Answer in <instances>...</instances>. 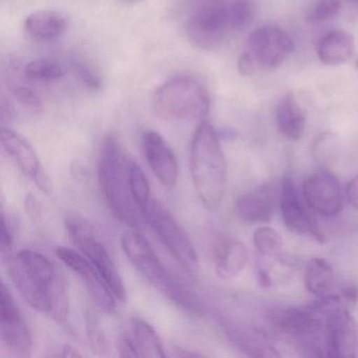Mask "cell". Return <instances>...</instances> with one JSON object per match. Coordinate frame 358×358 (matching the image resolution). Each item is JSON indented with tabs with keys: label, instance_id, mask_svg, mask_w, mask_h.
<instances>
[{
	"label": "cell",
	"instance_id": "6da1fadb",
	"mask_svg": "<svg viewBox=\"0 0 358 358\" xmlns=\"http://www.w3.org/2000/svg\"><path fill=\"white\" fill-rule=\"evenodd\" d=\"M3 262L14 286L32 309L58 324L66 322L70 310L66 280L45 255L26 249L3 257Z\"/></svg>",
	"mask_w": 358,
	"mask_h": 358
},
{
	"label": "cell",
	"instance_id": "7a4b0ae2",
	"mask_svg": "<svg viewBox=\"0 0 358 358\" xmlns=\"http://www.w3.org/2000/svg\"><path fill=\"white\" fill-rule=\"evenodd\" d=\"M133 159L125 152L118 138L108 135L100 146L98 178L104 200L119 221L138 228L144 220L131 187Z\"/></svg>",
	"mask_w": 358,
	"mask_h": 358
},
{
	"label": "cell",
	"instance_id": "3957f363",
	"mask_svg": "<svg viewBox=\"0 0 358 358\" xmlns=\"http://www.w3.org/2000/svg\"><path fill=\"white\" fill-rule=\"evenodd\" d=\"M220 140L217 129L202 121L190 145L192 183L201 202L210 210L221 205L227 186V162Z\"/></svg>",
	"mask_w": 358,
	"mask_h": 358
},
{
	"label": "cell",
	"instance_id": "277c9868",
	"mask_svg": "<svg viewBox=\"0 0 358 358\" xmlns=\"http://www.w3.org/2000/svg\"><path fill=\"white\" fill-rule=\"evenodd\" d=\"M121 246L136 270L171 303L192 315L203 314L204 307L198 295L167 271L137 228L122 234Z\"/></svg>",
	"mask_w": 358,
	"mask_h": 358
},
{
	"label": "cell",
	"instance_id": "5b68a950",
	"mask_svg": "<svg viewBox=\"0 0 358 358\" xmlns=\"http://www.w3.org/2000/svg\"><path fill=\"white\" fill-rule=\"evenodd\" d=\"M209 106L210 100L206 89L189 76L169 79L157 89L152 98L156 116L171 122L204 119Z\"/></svg>",
	"mask_w": 358,
	"mask_h": 358
},
{
	"label": "cell",
	"instance_id": "8992f818",
	"mask_svg": "<svg viewBox=\"0 0 358 358\" xmlns=\"http://www.w3.org/2000/svg\"><path fill=\"white\" fill-rule=\"evenodd\" d=\"M270 324L296 343L308 356H327L326 329L322 315L311 307L273 308L267 313Z\"/></svg>",
	"mask_w": 358,
	"mask_h": 358
},
{
	"label": "cell",
	"instance_id": "52a82bcc",
	"mask_svg": "<svg viewBox=\"0 0 358 358\" xmlns=\"http://www.w3.org/2000/svg\"><path fill=\"white\" fill-rule=\"evenodd\" d=\"M66 229L71 243L95 266L115 297L121 301H127V289L120 272L91 222L75 213L69 215L66 217Z\"/></svg>",
	"mask_w": 358,
	"mask_h": 358
},
{
	"label": "cell",
	"instance_id": "ba28073f",
	"mask_svg": "<svg viewBox=\"0 0 358 358\" xmlns=\"http://www.w3.org/2000/svg\"><path fill=\"white\" fill-rule=\"evenodd\" d=\"M144 220L173 259L190 275H196L200 267L198 253L187 232L173 215L160 202L152 200L144 213Z\"/></svg>",
	"mask_w": 358,
	"mask_h": 358
},
{
	"label": "cell",
	"instance_id": "9c48e42d",
	"mask_svg": "<svg viewBox=\"0 0 358 358\" xmlns=\"http://www.w3.org/2000/svg\"><path fill=\"white\" fill-rule=\"evenodd\" d=\"M226 0H201L185 24V34L194 47L217 49L231 30Z\"/></svg>",
	"mask_w": 358,
	"mask_h": 358
},
{
	"label": "cell",
	"instance_id": "30bf717a",
	"mask_svg": "<svg viewBox=\"0 0 358 358\" xmlns=\"http://www.w3.org/2000/svg\"><path fill=\"white\" fill-rule=\"evenodd\" d=\"M0 339L5 351L12 357L31 356L32 336L17 305L5 282L0 287Z\"/></svg>",
	"mask_w": 358,
	"mask_h": 358
},
{
	"label": "cell",
	"instance_id": "8fae6325",
	"mask_svg": "<svg viewBox=\"0 0 358 358\" xmlns=\"http://www.w3.org/2000/svg\"><path fill=\"white\" fill-rule=\"evenodd\" d=\"M55 252L58 259L80 278L96 307L106 313H112L116 309V297L95 266L80 251L69 247H57Z\"/></svg>",
	"mask_w": 358,
	"mask_h": 358
},
{
	"label": "cell",
	"instance_id": "7c38bea8",
	"mask_svg": "<svg viewBox=\"0 0 358 358\" xmlns=\"http://www.w3.org/2000/svg\"><path fill=\"white\" fill-rule=\"evenodd\" d=\"M327 356L354 358L358 355V326L353 316L339 305L324 315Z\"/></svg>",
	"mask_w": 358,
	"mask_h": 358
},
{
	"label": "cell",
	"instance_id": "4fadbf2b",
	"mask_svg": "<svg viewBox=\"0 0 358 358\" xmlns=\"http://www.w3.org/2000/svg\"><path fill=\"white\" fill-rule=\"evenodd\" d=\"M303 194L309 208L322 217H336L343 208L338 179L327 169L316 171L305 180Z\"/></svg>",
	"mask_w": 358,
	"mask_h": 358
},
{
	"label": "cell",
	"instance_id": "5bb4252c",
	"mask_svg": "<svg viewBox=\"0 0 358 358\" xmlns=\"http://www.w3.org/2000/svg\"><path fill=\"white\" fill-rule=\"evenodd\" d=\"M252 56L263 68L276 69L294 51L291 37L282 29L264 27L251 33L248 39Z\"/></svg>",
	"mask_w": 358,
	"mask_h": 358
},
{
	"label": "cell",
	"instance_id": "9a60e30c",
	"mask_svg": "<svg viewBox=\"0 0 358 358\" xmlns=\"http://www.w3.org/2000/svg\"><path fill=\"white\" fill-rule=\"evenodd\" d=\"M142 150L152 173L164 187H175L179 176L177 157L164 138L155 131L142 137Z\"/></svg>",
	"mask_w": 358,
	"mask_h": 358
},
{
	"label": "cell",
	"instance_id": "2e32d148",
	"mask_svg": "<svg viewBox=\"0 0 358 358\" xmlns=\"http://www.w3.org/2000/svg\"><path fill=\"white\" fill-rule=\"evenodd\" d=\"M280 208L285 225L295 234H311L318 241L322 236L318 231L307 207L301 200L296 186L291 176H285L280 189Z\"/></svg>",
	"mask_w": 358,
	"mask_h": 358
},
{
	"label": "cell",
	"instance_id": "e0dca14e",
	"mask_svg": "<svg viewBox=\"0 0 358 358\" xmlns=\"http://www.w3.org/2000/svg\"><path fill=\"white\" fill-rule=\"evenodd\" d=\"M248 262L246 246L234 236H223L217 241L213 249V263L217 275L230 280L240 275Z\"/></svg>",
	"mask_w": 358,
	"mask_h": 358
},
{
	"label": "cell",
	"instance_id": "ac0fdd59",
	"mask_svg": "<svg viewBox=\"0 0 358 358\" xmlns=\"http://www.w3.org/2000/svg\"><path fill=\"white\" fill-rule=\"evenodd\" d=\"M0 142L6 154L14 161L20 171L34 181L43 167L32 144L17 131L5 127H1L0 131Z\"/></svg>",
	"mask_w": 358,
	"mask_h": 358
},
{
	"label": "cell",
	"instance_id": "d6986e66",
	"mask_svg": "<svg viewBox=\"0 0 358 358\" xmlns=\"http://www.w3.org/2000/svg\"><path fill=\"white\" fill-rule=\"evenodd\" d=\"M275 196L269 185L259 186L238 196L236 215L247 223H268L273 217Z\"/></svg>",
	"mask_w": 358,
	"mask_h": 358
},
{
	"label": "cell",
	"instance_id": "ffe728a7",
	"mask_svg": "<svg viewBox=\"0 0 358 358\" xmlns=\"http://www.w3.org/2000/svg\"><path fill=\"white\" fill-rule=\"evenodd\" d=\"M69 28V20L58 11H37L30 14L24 20V29L37 41H50L58 38Z\"/></svg>",
	"mask_w": 358,
	"mask_h": 358
},
{
	"label": "cell",
	"instance_id": "44dd1931",
	"mask_svg": "<svg viewBox=\"0 0 358 358\" xmlns=\"http://www.w3.org/2000/svg\"><path fill=\"white\" fill-rule=\"evenodd\" d=\"M276 124L282 137L299 141L305 133L306 118L293 94H287L276 108Z\"/></svg>",
	"mask_w": 358,
	"mask_h": 358
},
{
	"label": "cell",
	"instance_id": "7402d4cb",
	"mask_svg": "<svg viewBox=\"0 0 358 358\" xmlns=\"http://www.w3.org/2000/svg\"><path fill=\"white\" fill-rule=\"evenodd\" d=\"M354 38L345 31H333L320 39L317 55L326 66H338L345 64L354 53Z\"/></svg>",
	"mask_w": 358,
	"mask_h": 358
},
{
	"label": "cell",
	"instance_id": "603a6c76",
	"mask_svg": "<svg viewBox=\"0 0 358 358\" xmlns=\"http://www.w3.org/2000/svg\"><path fill=\"white\" fill-rule=\"evenodd\" d=\"M226 334L234 347L245 355L252 357H280L278 350L257 331L226 326Z\"/></svg>",
	"mask_w": 358,
	"mask_h": 358
},
{
	"label": "cell",
	"instance_id": "cb8c5ba5",
	"mask_svg": "<svg viewBox=\"0 0 358 358\" xmlns=\"http://www.w3.org/2000/svg\"><path fill=\"white\" fill-rule=\"evenodd\" d=\"M131 336L137 348L139 357H166L158 334L148 322L140 317H133L131 320Z\"/></svg>",
	"mask_w": 358,
	"mask_h": 358
},
{
	"label": "cell",
	"instance_id": "d4e9b609",
	"mask_svg": "<svg viewBox=\"0 0 358 358\" xmlns=\"http://www.w3.org/2000/svg\"><path fill=\"white\" fill-rule=\"evenodd\" d=\"M334 272L328 262L320 257L310 259L306 268L305 286L312 294L322 296L332 289Z\"/></svg>",
	"mask_w": 358,
	"mask_h": 358
},
{
	"label": "cell",
	"instance_id": "484cf974",
	"mask_svg": "<svg viewBox=\"0 0 358 358\" xmlns=\"http://www.w3.org/2000/svg\"><path fill=\"white\" fill-rule=\"evenodd\" d=\"M64 66L51 59H36L24 66V78L39 83H53L64 78Z\"/></svg>",
	"mask_w": 358,
	"mask_h": 358
},
{
	"label": "cell",
	"instance_id": "4316f807",
	"mask_svg": "<svg viewBox=\"0 0 358 358\" xmlns=\"http://www.w3.org/2000/svg\"><path fill=\"white\" fill-rule=\"evenodd\" d=\"M253 244L264 257H275L282 249V238L274 228L262 226L253 234Z\"/></svg>",
	"mask_w": 358,
	"mask_h": 358
},
{
	"label": "cell",
	"instance_id": "83f0119b",
	"mask_svg": "<svg viewBox=\"0 0 358 358\" xmlns=\"http://www.w3.org/2000/svg\"><path fill=\"white\" fill-rule=\"evenodd\" d=\"M131 187L134 199L144 215L152 201L150 183L140 165L134 160L131 165Z\"/></svg>",
	"mask_w": 358,
	"mask_h": 358
},
{
	"label": "cell",
	"instance_id": "f1b7e54d",
	"mask_svg": "<svg viewBox=\"0 0 358 358\" xmlns=\"http://www.w3.org/2000/svg\"><path fill=\"white\" fill-rule=\"evenodd\" d=\"M85 330L92 352L96 355H106L108 351V338L97 315L90 309L85 312Z\"/></svg>",
	"mask_w": 358,
	"mask_h": 358
},
{
	"label": "cell",
	"instance_id": "f546056e",
	"mask_svg": "<svg viewBox=\"0 0 358 358\" xmlns=\"http://www.w3.org/2000/svg\"><path fill=\"white\" fill-rule=\"evenodd\" d=\"M231 30L240 31L246 28L253 18V3L251 0H232L228 5Z\"/></svg>",
	"mask_w": 358,
	"mask_h": 358
},
{
	"label": "cell",
	"instance_id": "4dcf8cb0",
	"mask_svg": "<svg viewBox=\"0 0 358 358\" xmlns=\"http://www.w3.org/2000/svg\"><path fill=\"white\" fill-rule=\"evenodd\" d=\"M12 96L24 108L31 110H41L43 108V100L36 92L33 91L28 85L13 79L8 83Z\"/></svg>",
	"mask_w": 358,
	"mask_h": 358
},
{
	"label": "cell",
	"instance_id": "1f68e13d",
	"mask_svg": "<svg viewBox=\"0 0 358 358\" xmlns=\"http://www.w3.org/2000/svg\"><path fill=\"white\" fill-rule=\"evenodd\" d=\"M73 72L76 75L77 78L87 87V89L99 90L102 85V79L100 75L98 74L95 69L92 68L91 64L87 62H83L80 59H73L72 64Z\"/></svg>",
	"mask_w": 358,
	"mask_h": 358
},
{
	"label": "cell",
	"instance_id": "d6a6232c",
	"mask_svg": "<svg viewBox=\"0 0 358 358\" xmlns=\"http://www.w3.org/2000/svg\"><path fill=\"white\" fill-rule=\"evenodd\" d=\"M339 143L336 135L332 133H324L316 139L314 143V156L318 160L331 161L336 157Z\"/></svg>",
	"mask_w": 358,
	"mask_h": 358
},
{
	"label": "cell",
	"instance_id": "836d02e7",
	"mask_svg": "<svg viewBox=\"0 0 358 358\" xmlns=\"http://www.w3.org/2000/svg\"><path fill=\"white\" fill-rule=\"evenodd\" d=\"M341 10L339 0H320L310 13L312 22H324L331 20L338 14Z\"/></svg>",
	"mask_w": 358,
	"mask_h": 358
},
{
	"label": "cell",
	"instance_id": "e575fe53",
	"mask_svg": "<svg viewBox=\"0 0 358 358\" xmlns=\"http://www.w3.org/2000/svg\"><path fill=\"white\" fill-rule=\"evenodd\" d=\"M24 211H26L31 221L34 223H38L43 217V208H41V202L32 192H28L24 196Z\"/></svg>",
	"mask_w": 358,
	"mask_h": 358
},
{
	"label": "cell",
	"instance_id": "d590c367",
	"mask_svg": "<svg viewBox=\"0 0 358 358\" xmlns=\"http://www.w3.org/2000/svg\"><path fill=\"white\" fill-rule=\"evenodd\" d=\"M12 238L11 231L8 226L7 220H6L5 213H1V236H0V250H1V257H7L12 253Z\"/></svg>",
	"mask_w": 358,
	"mask_h": 358
},
{
	"label": "cell",
	"instance_id": "8d00e7d4",
	"mask_svg": "<svg viewBox=\"0 0 358 358\" xmlns=\"http://www.w3.org/2000/svg\"><path fill=\"white\" fill-rule=\"evenodd\" d=\"M118 350L121 357H139V353L131 334H124L120 337L118 341Z\"/></svg>",
	"mask_w": 358,
	"mask_h": 358
},
{
	"label": "cell",
	"instance_id": "74e56055",
	"mask_svg": "<svg viewBox=\"0 0 358 358\" xmlns=\"http://www.w3.org/2000/svg\"><path fill=\"white\" fill-rule=\"evenodd\" d=\"M238 72L242 76H250L255 73V57L250 53H244L238 60Z\"/></svg>",
	"mask_w": 358,
	"mask_h": 358
},
{
	"label": "cell",
	"instance_id": "f35d334b",
	"mask_svg": "<svg viewBox=\"0 0 358 358\" xmlns=\"http://www.w3.org/2000/svg\"><path fill=\"white\" fill-rule=\"evenodd\" d=\"M348 201L354 209L358 210V176L351 180L345 189Z\"/></svg>",
	"mask_w": 358,
	"mask_h": 358
},
{
	"label": "cell",
	"instance_id": "ab89813d",
	"mask_svg": "<svg viewBox=\"0 0 358 358\" xmlns=\"http://www.w3.org/2000/svg\"><path fill=\"white\" fill-rule=\"evenodd\" d=\"M34 183L36 184L37 187H38L41 192H45V194H51L52 192H53L51 179H50L48 173H45V169L35 178Z\"/></svg>",
	"mask_w": 358,
	"mask_h": 358
},
{
	"label": "cell",
	"instance_id": "60d3db41",
	"mask_svg": "<svg viewBox=\"0 0 358 358\" xmlns=\"http://www.w3.org/2000/svg\"><path fill=\"white\" fill-rule=\"evenodd\" d=\"M0 112H1V121H3V122H5L6 120L10 121L13 119L14 108L5 98L1 99V108H0Z\"/></svg>",
	"mask_w": 358,
	"mask_h": 358
},
{
	"label": "cell",
	"instance_id": "b9f144b4",
	"mask_svg": "<svg viewBox=\"0 0 358 358\" xmlns=\"http://www.w3.org/2000/svg\"><path fill=\"white\" fill-rule=\"evenodd\" d=\"M62 356H64V357H81L83 354L79 353L78 350H77L74 345L66 343V345H64V348H62Z\"/></svg>",
	"mask_w": 358,
	"mask_h": 358
},
{
	"label": "cell",
	"instance_id": "7bdbcfd3",
	"mask_svg": "<svg viewBox=\"0 0 358 358\" xmlns=\"http://www.w3.org/2000/svg\"><path fill=\"white\" fill-rule=\"evenodd\" d=\"M176 355L180 356V357H201L203 354L190 352L189 350L178 349L176 351Z\"/></svg>",
	"mask_w": 358,
	"mask_h": 358
},
{
	"label": "cell",
	"instance_id": "ee69618b",
	"mask_svg": "<svg viewBox=\"0 0 358 358\" xmlns=\"http://www.w3.org/2000/svg\"><path fill=\"white\" fill-rule=\"evenodd\" d=\"M217 134H219L220 139H222V138H224V139H232V138L236 136V131L230 129H221V131H217Z\"/></svg>",
	"mask_w": 358,
	"mask_h": 358
},
{
	"label": "cell",
	"instance_id": "f6af8a7d",
	"mask_svg": "<svg viewBox=\"0 0 358 358\" xmlns=\"http://www.w3.org/2000/svg\"><path fill=\"white\" fill-rule=\"evenodd\" d=\"M343 294H345V299H350V301H355L357 299V290L355 288L345 289Z\"/></svg>",
	"mask_w": 358,
	"mask_h": 358
},
{
	"label": "cell",
	"instance_id": "bcb514c9",
	"mask_svg": "<svg viewBox=\"0 0 358 358\" xmlns=\"http://www.w3.org/2000/svg\"><path fill=\"white\" fill-rule=\"evenodd\" d=\"M349 3H354V5L358 6V0H348Z\"/></svg>",
	"mask_w": 358,
	"mask_h": 358
},
{
	"label": "cell",
	"instance_id": "7dc6e473",
	"mask_svg": "<svg viewBox=\"0 0 358 358\" xmlns=\"http://www.w3.org/2000/svg\"><path fill=\"white\" fill-rule=\"evenodd\" d=\"M129 3H138V1H142V0H127Z\"/></svg>",
	"mask_w": 358,
	"mask_h": 358
},
{
	"label": "cell",
	"instance_id": "c3c4849f",
	"mask_svg": "<svg viewBox=\"0 0 358 358\" xmlns=\"http://www.w3.org/2000/svg\"><path fill=\"white\" fill-rule=\"evenodd\" d=\"M356 68H357V70H358V60H357V62H356Z\"/></svg>",
	"mask_w": 358,
	"mask_h": 358
}]
</instances>
